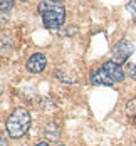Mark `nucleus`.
Here are the masks:
<instances>
[{
	"label": "nucleus",
	"mask_w": 136,
	"mask_h": 146,
	"mask_svg": "<svg viewBox=\"0 0 136 146\" xmlns=\"http://www.w3.org/2000/svg\"><path fill=\"white\" fill-rule=\"evenodd\" d=\"M37 10L42 15V22L47 29H60L66 22V9L57 0L40 2Z\"/></svg>",
	"instance_id": "nucleus-1"
},
{
	"label": "nucleus",
	"mask_w": 136,
	"mask_h": 146,
	"mask_svg": "<svg viewBox=\"0 0 136 146\" xmlns=\"http://www.w3.org/2000/svg\"><path fill=\"white\" fill-rule=\"evenodd\" d=\"M30 126V114L25 108H17L14 113L7 117L5 128L10 138H22L25 133L29 131Z\"/></svg>",
	"instance_id": "nucleus-2"
},
{
	"label": "nucleus",
	"mask_w": 136,
	"mask_h": 146,
	"mask_svg": "<svg viewBox=\"0 0 136 146\" xmlns=\"http://www.w3.org/2000/svg\"><path fill=\"white\" fill-rule=\"evenodd\" d=\"M131 52H133V44L126 39H121L119 42H116L114 49H113V60L116 64H123L128 60Z\"/></svg>",
	"instance_id": "nucleus-3"
},
{
	"label": "nucleus",
	"mask_w": 136,
	"mask_h": 146,
	"mask_svg": "<svg viewBox=\"0 0 136 146\" xmlns=\"http://www.w3.org/2000/svg\"><path fill=\"white\" fill-rule=\"evenodd\" d=\"M91 82L92 84H99V86H113L114 79L109 76V72L106 71L104 67H98L91 74Z\"/></svg>",
	"instance_id": "nucleus-4"
},
{
	"label": "nucleus",
	"mask_w": 136,
	"mask_h": 146,
	"mask_svg": "<svg viewBox=\"0 0 136 146\" xmlns=\"http://www.w3.org/2000/svg\"><path fill=\"white\" fill-rule=\"evenodd\" d=\"M45 66H47V59L40 52L32 54L30 59L27 60V69H29L30 72H42L45 69Z\"/></svg>",
	"instance_id": "nucleus-5"
},
{
	"label": "nucleus",
	"mask_w": 136,
	"mask_h": 146,
	"mask_svg": "<svg viewBox=\"0 0 136 146\" xmlns=\"http://www.w3.org/2000/svg\"><path fill=\"white\" fill-rule=\"evenodd\" d=\"M103 67H104L106 71L109 72V76L114 79V82H121V81L124 79V72H123L121 66L119 64H116L114 60H107V62H104Z\"/></svg>",
	"instance_id": "nucleus-6"
},
{
	"label": "nucleus",
	"mask_w": 136,
	"mask_h": 146,
	"mask_svg": "<svg viewBox=\"0 0 136 146\" xmlns=\"http://www.w3.org/2000/svg\"><path fill=\"white\" fill-rule=\"evenodd\" d=\"M60 134V129L57 124H54V123H49V124H45L44 128V136L47 139H50V141H56L57 138H59Z\"/></svg>",
	"instance_id": "nucleus-7"
},
{
	"label": "nucleus",
	"mask_w": 136,
	"mask_h": 146,
	"mask_svg": "<svg viewBox=\"0 0 136 146\" xmlns=\"http://www.w3.org/2000/svg\"><path fill=\"white\" fill-rule=\"evenodd\" d=\"M12 9V2H9V0H2V3H0V10H2V20L5 22V19H7V12Z\"/></svg>",
	"instance_id": "nucleus-8"
},
{
	"label": "nucleus",
	"mask_w": 136,
	"mask_h": 146,
	"mask_svg": "<svg viewBox=\"0 0 136 146\" xmlns=\"http://www.w3.org/2000/svg\"><path fill=\"white\" fill-rule=\"evenodd\" d=\"M126 111H128V114H135L136 116V96L131 101L126 102Z\"/></svg>",
	"instance_id": "nucleus-9"
},
{
	"label": "nucleus",
	"mask_w": 136,
	"mask_h": 146,
	"mask_svg": "<svg viewBox=\"0 0 136 146\" xmlns=\"http://www.w3.org/2000/svg\"><path fill=\"white\" fill-rule=\"evenodd\" d=\"M128 10L131 12V15H133V20L136 22V2H129V3H128Z\"/></svg>",
	"instance_id": "nucleus-10"
},
{
	"label": "nucleus",
	"mask_w": 136,
	"mask_h": 146,
	"mask_svg": "<svg viewBox=\"0 0 136 146\" xmlns=\"http://www.w3.org/2000/svg\"><path fill=\"white\" fill-rule=\"evenodd\" d=\"M128 72H129V76L136 81V64H129V66H128Z\"/></svg>",
	"instance_id": "nucleus-11"
},
{
	"label": "nucleus",
	"mask_w": 136,
	"mask_h": 146,
	"mask_svg": "<svg viewBox=\"0 0 136 146\" xmlns=\"http://www.w3.org/2000/svg\"><path fill=\"white\" fill-rule=\"evenodd\" d=\"M0 146H9L7 145V138H5V136H2V139H0Z\"/></svg>",
	"instance_id": "nucleus-12"
},
{
	"label": "nucleus",
	"mask_w": 136,
	"mask_h": 146,
	"mask_svg": "<svg viewBox=\"0 0 136 146\" xmlns=\"http://www.w3.org/2000/svg\"><path fill=\"white\" fill-rule=\"evenodd\" d=\"M35 146H49V145H47V143H44V141H42V143H37V145H35Z\"/></svg>",
	"instance_id": "nucleus-13"
},
{
	"label": "nucleus",
	"mask_w": 136,
	"mask_h": 146,
	"mask_svg": "<svg viewBox=\"0 0 136 146\" xmlns=\"http://www.w3.org/2000/svg\"><path fill=\"white\" fill-rule=\"evenodd\" d=\"M133 123H135V126H136V116H133Z\"/></svg>",
	"instance_id": "nucleus-14"
},
{
	"label": "nucleus",
	"mask_w": 136,
	"mask_h": 146,
	"mask_svg": "<svg viewBox=\"0 0 136 146\" xmlns=\"http://www.w3.org/2000/svg\"><path fill=\"white\" fill-rule=\"evenodd\" d=\"M57 146H66V145H57Z\"/></svg>",
	"instance_id": "nucleus-15"
},
{
	"label": "nucleus",
	"mask_w": 136,
	"mask_h": 146,
	"mask_svg": "<svg viewBox=\"0 0 136 146\" xmlns=\"http://www.w3.org/2000/svg\"><path fill=\"white\" fill-rule=\"evenodd\" d=\"M135 146H136V143H135Z\"/></svg>",
	"instance_id": "nucleus-16"
}]
</instances>
